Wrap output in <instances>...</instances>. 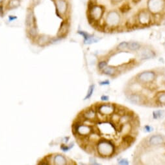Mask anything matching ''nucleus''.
I'll return each instance as SVG.
<instances>
[{
    "label": "nucleus",
    "instance_id": "1",
    "mask_svg": "<svg viewBox=\"0 0 165 165\" xmlns=\"http://www.w3.org/2000/svg\"><path fill=\"white\" fill-rule=\"evenodd\" d=\"M97 151L100 157L104 159H110L117 154V146L113 141L101 139L97 142Z\"/></svg>",
    "mask_w": 165,
    "mask_h": 165
},
{
    "label": "nucleus",
    "instance_id": "2",
    "mask_svg": "<svg viewBox=\"0 0 165 165\" xmlns=\"http://www.w3.org/2000/svg\"><path fill=\"white\" fill-rule=\"evenodd\" d=\"M87 12L88 20L91 23L96 24L103 19L105 13V8L104 5L97 4L96 1L89 0Z\"/></svg>",
    "mask_w": 165,
    "mask_h": 165
},
{
    "label": "nucleus",
    "instance_id": "3",
    "mask_svg": "<svg viewBox=\"0 0 165 165\" xmlns=\"http://www.w3.org/2000/svg\"><path fill=\"white\" fill-rule=\"evenodd\" d=\"M104 27L109 31L118 29L122 21L121 13L117 10H112L107 12L104 20Z\"/></svg>",
    "mask_w": 165,
    "mask_h": 165
},
{
    "label": "nucleus",
    "instance_id": "4",
    "mask_svg": "<svg viewBox=\"0 0 165 165\" xmlns=\"http://www.w3.org/2000/svg\"><path fill=\"white\" fill-rule=\"evenodd\" d=\"M139 146L140 148L144 150L165 146V136L159 133L150 135L142 140Z\"/></svg>",
    "mask_w": 165,
    "mask_h": 165
},
{
    "label": "nucleus",
    "instance_id": "5",
    "mask_svg": "<svg viewBox=\"0 0 165 165\" xmlns=\"http://www.w3.org/2000/svg\"><path fill=\"white\" fill-rule=\"evenodd\" d=\"M154 17L147 8H143L137 12L135 18L139 27H148L155 21Z\"/></svg>",
    "mask_w": 165,
    "mask_h": 165
},
{
    "label": "nucleus",
    "instance_id": "6",
    "mask_svg": "<svg viewBox=\"0 0 165 165\" xmlns=\"http://www.w3.org/2000/svg\"><path fill=\"white\" fill-rule=\"evenodd\" d=\"M156 79V73L153 71H144L137 74L135 80L139 84L142 85H150L153 84Z\"/></svg>",
    "mask_w": 165,
    "mask_h": 165
},
{
    "label": "nucleus",
    "instance_id": "7",
    "mask_svg": "<svg viewBox=\"0 0 165 165\" xmlns=\"http://www.w3.org/2000/svg\"><path fill=\"white\" fill-rule=\"evenodd\" d=\"M165 8V0H148L147 9L153 16L163 15Z\"/></svg>",
    "mask_w": 165,
    "mask_h": 165
},
{
    "label": "nucleus",
    "instance_id": "8",
    "mask_svg": "<svg viewBox=\"0 0 165 165\" xmlns=\"http://www.w3.org/2000/svg\"><path fill=\"white\" fill-rule=\"evenodd\" d=\"M117 106L112 103L97 104L96 106V111L102 116H111L115 112Z\"/></svg>",
    "mask_w": 165,
    "mask_h": 165
},
{
    "label": "nucleus",
    "instance_id": "9",
    "mask_svg": "<svg viewBox=\"0 0 165 165\" xmlns=\"http://www.w3.org/2000/svg\"><path fill=\"white\" fill-rule=\"evenodd\" d=\"M128 101L131 104L141 106L148 104V99L143 94L138 93H131L127 95Z\"/></svg>",
    "mask_w": 165,
    "mask_h": 165
},
{
    "label": "nucleus",
    "instance_id": "10",
    "mask_svg": "<svg viewBox=\"0 0 165 165\" xmlns=\"http://www.w3.org/2000/svg\"><path fill=\"white\" fill-rule=\"evenodd\" d=\"M56 7V13L59 17H62L67 14L69 10V4L67 0H55Z\"/></svg>",
    "mask_w": 165,
    "mask_h": 165
},
{
    "label": "nucleus",
    "instance_id": "11",
    "mask_svg": "<svg viewBox=\"0 0 165 165\" xmlns=\"http://www.w3.org/2000/svg\"><path fill=\"white\" fill-rule=\"evenodd\" d=\"M74 133H76L79 136H88L92 132V128L85 124H75L73 126Z\"/></svg>",
    "mask_w": 165,
    "mask_h": 165
},
{
    "label": "nucleus",
    "instance_id": "12",
    "mask_svg": "<svg viewBox=\"0 0 165 165\" xmlns=\"http://www.w3.org/2000/svg\"><path fill=\"white\" fill-rule=\"evenodd\" d=\"M78 33L83 37L84 43L85 44H91L92 43H96L100 40L99 38L95 37L93 34H88L87 32H85V31L78 30Z\"/></svg>",
    "mask_w": 165,
    "mask_h": 165
},
{
    "label": "nucleus",
    "instance_id": "13",
    "mask_svg": "<svg viewBox=\"0 0 165 165\" xmlns=\"http://www.w3.org/2000/svg\"><path fill=\"white\" fill-rule=\"evenodd\" d=\"M70 28V24L68 21H63L61 23V27H59V30L57 33V38H62L66 36V34H68Z\"/></svg>",
    "mask_w": 165,
    "mask_h": 165
},
{
    "label": "nucleus",
    "instance_id": "14",
    "mask_svg": "<svg viewBox=\"0 0 165 165\" xmlns=\"http://www.w3.org/2000/svg\"><path fill=\"white\" fill-rule=\"evenodd\" d=\"M102 73L104 75H108L111 77H116L119 75L120 70L119 68H117V67L114 66H106L105 68L101 70Z\"/></svg>",
    "mask_w": 165,
    "mask_h": 165
},
{
    "label": "nucleus",
    "instance_id": "15",
    "mask_svg": "<svg viewBox=\"0 0 165 165\" xmlns=\"http://www.w3.org/2000/svg\"><path fill=\"white\" fill-rule=\"evenodd\" d=\"M156 56L155 51L148 47H144L140 51V58L141 60H146L150 59H153Z\"/></svg>",
    "mask_w": 165,
    "mask_h": 165
},
{
    "label": "nucleus",
    "instance_id": "16",
    "mask_svg": "<svg viewBox=\"0 0 165 165\" xmlns=\"http://www.w3.org/2000/svg\"><path fill=\"white\" fill-rule=\"evenodd\" d=\"M36 24V18H35L34 13L32 10L28 9L25 17V25L28 28L31 27L35 26Z\"/></svg>",
    "mask_w": 165,
    "mask_h": 165
},
{
    "label": "nucleus",
    "instance_id": "17",
    "mask_svg": "<svg viewBox=\"0 0 165 165\" xmlns=\"http://www.w3.org/2000/svg\"><path fill=\"white\" fill-rule=\"evenodd\" d=\"M155 104L157 106H165V91H160L155 95Z\"/></svg>",
    "mask_w": 165,
    "mask_h": 165
},
{
    "label": "nucleus",
    "instance_id": "18",
    "mask_svg": "<svg viewBox=\"0 0 165 165\" xmlns=\"http://www.w3.org/2000/svg\"><path fill=\"white\" fill-rule=\"evenodd\" d=\"M83 118L86 120H94L96 118V109H88L84 111L83 115Z\"/></svg>",
    "mask_w": 165,
    "mask_h": 165
},
{
    "label": "nucleus",
    "instance_id": "19",
    "mask_svg": "<svg viewBox=\"0 0 165 165\" xmlns=\"http://www.w3.org/2000/svg\"><path fill=\"white\" fill-rule=\"evenodd\" d=\"M142 48V44L137 42H128L127 49L131 51H137Z\"/></svg>",
    "mask_w": 165,
    "mask_h": 165
},
{
    "label": "nucleus",
    "instance_id": "20",
    "mask_svg": "<svg viewBox=\"0 0 165 165\" xmlns=\"http://www.w3.org/2000/svg\"><path fill=\"white\" fill-rule=\"evenodd\" d=\"M54 163L58 165H65L67 164V160L63 155H57L54 158Z\"/></svg>",
    "mask_w": 165,
    "mask_h": 165
},
{
    "label": "nucleus",
    "instance_id": "21",
    "mask_svg": "<svg viewBox=\"0 0 165 165\" xmlns=\"http://www.w3.org/2000/svg\"><path fill=\"white\" fill-rule=\"evenodd\" d=\"M165 116V111L164 110H155L153 112V117L154 119H161Z\"/></svg>",
    "mask_w": 165,
    "mask_h": 165
},
{
    "label": "nucleus",
    "instance_id": "22",
    "mask_svg": "<svg viewBox=\"0 0 165 165\" xmlns=\"http://www.w3.org/2000/svg\"><path fill=\"white\" fill-rule=\"evenodd\" d=\"M50 42V37H48V36H46V35H42L41 36H40L38 39V43L39 45L41 46H45L47 43Z\"/></svg>",
    "mask_w": 165,
    "mask_h": 165
},
{
    "label": "nucleus",
    "instance_id": "23",
    "mask_svg": "<svg viewBox=\"0 0 165 165\" xmlns=\"http://www.w3.org/2000/svg\"><path fill=\"white\" fill-rule=\"evenodd\" d=\"M127 46H128V42H122L118 44L117 48H116V49L120 51H124L126 49H127Z\"/></svg>",
    "mask_w": 165,
    "mask_h": 165
},
{
    "label": "nucleus",
    "instance_id": "24",
    "mask_svg": "<svg viewBox=\"0 0 165 165\" xmlns=\"http://www.w3.org/2000/svg\"><path fill=\"white\" fill-rule=\"evenodd\" d=\"M29 34L32 38H35L38 34L37 27L36 26L31 27L29 28Z\"/></svg>",
    "mask_w": 165,
    "mask_h": 165
},
{
    "label": "nucleus",
    "instance_id": "25",
    "mask_svg": "<svg viewBox=\"0 0 165 165\" xmlns=\"http://www.w3.org/2000/svg\"><path fill=\"white\" fill-rule=\"evenodd\" d=\"M94 87H95L94 85H91V86H90V87H89L88 90L87 94L85 98H84V100H87V99H90V98L91 97V96H92V94H93L94 90Z\"/></svg>",
    "mask_w": 165,
    "mask_h": 165
},
{
    "label": "nucleus",
    "instance_id": "26",
    "mask_svg": "<svg viewBox=\"0 0 165 165\" xmlns=\"http://www.w3.org/2000/svg\"><path fill=\"white\" fill-rule=\"evenodd\" d=\"M130 10V7H129L127 4H124L120 8V12L122 13V14H125L127 13Z\"/></svg>",
    "mask_w": 165,
    "mask_h": 165
},
{
    "label": "nucleus",
    "instance_id": "27",
    "mask_svg": "<svg viewBox=\"0 0 165 165\" xmlns=\"http://www.w3.org/2000/svg\"><path fill=\"white\" fill-rule=\"evenodd\" d=\"M20 5V2L18 0H11L9 2V8H14L17 7H18Z\"/></svg>",
    "mask_w": 165,
    "mask_h": 165
},
{
    "label": "nucleus",
    "instance_id": "28",
    "mask_svg": "<svg viewBox=\"0 0 165 165\" xmlns=\"http://www.w3.org/2000/svg\"><path fill=\"white\" fill-rule=\"evenodd\" d=\"M106 66H107V62L105 60L101 61L99 64H98V68L100 70H102L104 68H105Z\"/></svg>",
    "mask_w": 165,
    "mask_h": 165
},
{
    "label": "nucleus",
    "instance_id": "29",
    "mask_svg": "<svg viewBox=\"0 0 165 165\" xmlns=\"http://www.w3.org/2000/svg\"><path fill=\"white\" fill-rule=\"evenodd\" d=\"M144 129V132H148V133H150V132H151L153 131V128H152V126H149V125L145 126Z\"/></svg>",
    "mask_w": 165,
    "mask_h": 165
},
{
    "label": "nucleus",
    "instance_id": "30",
    "mask_svg": "<svg viewBox=\"0 0 165 165\" xmlns=\"http://www.w3.org/2000/svg\"><path fill=\"white\" fill-rule=\"evenodd\" d=\"M119 164H123V165H127L129 164V161L126 159H122L118 160Z\"/></svg>",
    "mask_w": 165,
    "mask_h": 165
},
{
    "label": "nucleus",
    "instance_id": "31",
    "mask_svg": "<svg viewBox=\"0 0 165 165\" xmlns=\"http://www.w3.org/2000/svg\"><path fill=\"white\" fill-rule=\"evenodd\" d=\"M72 147H73V145L72 146H71L70 147L67 146H65V145H61V148L64 151H68L71 148H72Z\"/></svg>",
    "mask_w": 165,
    "mask_h": 165
},
{
    "label": "nucleus",
    "instance_id": "32",
    "mask_svg": "<svg viewBox=\"0 0 165 165\" xmlns=\"http://www.w3.org/2000/svg\"><path fill=\"white\" fill-rule=\"evenodd\" d=\"M110 2L112 3L113 5H118V4L124 2V0H110Z\"/></svg>",
    "mask_w": 165,
    "mask_h": 165
},
{
    "label": "nucleus",
    "instance_id": "33",
    "mask_svg": "<svg viewBox=\"0 0 165 165\" xmlns=\"http://www.w3.org/2000/svg\"><path fill=\"white\" fill-rule=\"evenodd\" d=\"M110 84V82L108 80H105V81H103V82H101L100 83V85L101 86H105V85H109V84Z\"/></svg>",
    "mask_w": 165,
    "mask_h": 165
},
{
    "label": "nucleus",
    "instance_id": "34",
    "mask_svg": "<svg viewBox=\"0 0 165 165\" xmlns=\"http://www.w3.org/2000/svg\"><path fill=\"white\" fill-rule=\"evenodd\" d=\"M16 19H17V17L15 16H8V20H9V21H14Z\"/></svg>",
    "mask_w": 165,
    "mask_h": 165
},
{
    "label": "nucleus",
    "instance_id": "35",
    "mask_svg": "<svg viewBox=\"0 0 165 165\" xmlns=\"http://www.w3.org/2000/svg\"><path fill=\"white\" fill-rule=\"evenodd\" d=\"M109 99V97L108 96H106V95H103L101 97V99L102 100H104V101H107V100H108Z\"/></svg>",
    "mask_w": 165,
    "mask_h": 165
},
{
    "label": "nucleus",
    "instance_id": "36",
    "mask_svg": "<svg viewBox=\"0 0 165 165\" xmlns=\"http://www.w3.org/2000/svg\"><path fill=\"white\" fill-rule=\"evenodd\" d=\"M3 12H4L3 7L2 5H0V16H2L3 14Z\"/></svg>",
    "mask_w": 165,
    "mask_h": 165
},
{
    "label": "nucleus",
    "instance_id": "37",
    "mask_svg": "<svg viewBox=\"0 0 165 165\" xmlns=\"http://www.w3.org/2000/svg\"><path fill=\"white\" fill-rule=\"evenodd\" d=\"M132 2L134 3H139L140 2H141V0H132Z\"/></svg>",
    "mask_w": 165,
    "mask_h": 165
},
{
    "label": "nucleus",
    "instance_id": "38",
    "mask_svg": "<svg viewBox=\"0 0 165 165\" xmlns=\"http://www.w3.org/2000/svg\"><path fill=\"white\" fill-rule=\"evenodd\" d=\"M3 2V0H0V5H1V3H2Z\"/></svg>",
    "mask_w": 165,
    "mask_h": 165
},
{
    "label": "nucleus",
    "instance_id": "39",
    "mask_svg": "<svg viewBox=\"0 0 165 165\" xmlns=\"http://www.w3.org/2000/svg\"><path fill=\"white\" fill-rule=\"evenodd\" d=\"M163 80H164V84H165V75H164V79H163Z\"/></svg>",
    "mask_w": 165,
    "mask_h": 165
}]
</instances>
